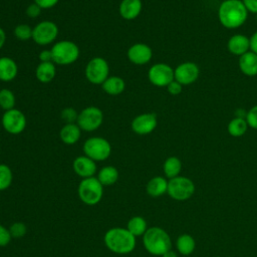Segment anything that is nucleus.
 Here are the masks:
<instances>
[{"label":"nucleus","instance_id":"39448f33","mask_svg":"<svg viewBox=\"0 0 257 257\" xmlns=\"http://www.w3.org/2000/svg\"><path fill=\"white\" fill-rule=\"evenodd\" d=\"M77 193L82 203L87 206H94L102 199L103 186L96 177L82 179L78 185Z\"/></svg>","mask_w":257,"mask_h":257},{"label":"nucleus","instance_id":"cd10ccee","mask_svg":"<svg viewBox=\"0 0 257 257\" xmlns=\"http://www.w3.org/2000/svg\"><path fill=\"white\" fill-rule=\"evenodd\" d=\"M126 229L135 236H143L148 230V223L146 219L142 216H134L132 217L126 224Z\"/></svg>","mask_w":257,"mask_h":257},{"label":"nucleus","instance_id":"2eb2a0df","mask_svg":"<svg viewBox=\"0 0 257 257\" xmlns=\"http://www.w3.org/2000/svg\"><path fill=\"white\" fill-rule=\"evenodd\" d=\"M127 59L136 65H144L151 61L153 57L152 48L146 43H135L127 49Z\"/></svg>","mask_w":257,"mask_h":257},{"label":"nucleus","instance_id":"7c9ffc66","mask_svg":"<svg viewBox=\"0 0 257 257\" xmlns=\"http://www.w3.org/2000/svg\"><path fill=\"white\" fill-rule=\"evenodd\" d=\"M13 181V173L9 166L0 164V191L7 190Z\"/></svg>","mask_w":257,"mask_h":257},{"label":"nucleus","instance_id":"ddd939ff","mask_svg":"<svg viewBox=\"0 0 257 257\" xmlns=\"http://www.w3.org/2000/svg\"><path fill=\"white\" fill-rule=\"evenodd\" d=\"M200 75L199 66L192 61H186L179 64L174 69L175 80L180 82L183 86L194 83Z\"/></svg>","mask_w":257,"mask_h":257},{"label":"nucleus","instance_id":"4468645a","mask_svg":"<svg viewBox=\"0 0 257 257\" xmlns=\"http://www.w3.org/2000/svg\"><path fill=\"white\" fill-rule=\"evenodd\" d=\"M158 125L157 115L153 112L141 113L132 120L131 127L133 132L140 136H146L155 131Z\"/></svg>","mask_w":257,"mask_h":257},{"label":"nucleus","instance_id":"aec40b11","mask_svg":"<svg viewBox=\"0 0 257 257\" xmlns=\"http://www.w3.org/2000/svg\"><path fill=\"white\" fill-rule=\"evenodd\" d=\"M238 65L243 74L247 76L257 75V54L250 50L239 56Z\"/></svg>","mask_w":257,"mask_h":257},{"label":"nucleus","instance_id":"f3484780","mask_svg":"<svg viewBox=\"0 0 257 257\" xmlns=\"http://www.w3.org/2000/svg\"><path fill=\"white\" fill-rule=\"evenodd\" d=\"M227 47L233 55L241 56L250 51V38L244 34H235L229 38Z\"/></svg>","mask_w":257,"mask_h":257},{"label":"nucleus","instance_id":"4c0bfd02","mask_svg":"<svg viewBox=\"0 0 257 257\" xmlns=\"http://www.w3.org/2000/svg\"><path fill=\"white\" fill-rule=\"evenodd\" d=\"M167 90H168V92L170 93V94H172V95H178V94H180L181 92H182V90H183V85L180 83V82H178L177 80H173L168 86H167Z\"/></svg>","mask_w":257,"mask_h":257},{"label":"nucleus","instance_id":"c756f323","mask_svg":"<svg viewBox=\"0 0 257 257\" xmlns=\"http://www.w3.org/2000/svg\"><path fill=\"white\" fill-rule=\"evenodd\" d=\"M16 103V97L14 92L9 88L0 89V107L6 111L14 108Z\"/></svg>","mask_w":257,"mask_h":257},{"label":"nucleus","instance_id":"473e14b6","mask_svg":"<svg viewBox=\"0 0 257 257\" xmlns=\"http://www.w3.org/2000/svg\"><path fill=\"white\" fill-rule=\"evenodd\" d=\"M12 238H22L27 233V227L23 222H14L9 227Z\"/></svg>","mask_w":257,"mask_h":257},{"label":"nucleus","instance_id":"9d476101","mask_svg":"<svg viewBox=\"0 0 257 257\" xmlns=\"http://www.w3.org/2000/svg\"><path fill=\"white\" fill-rule=\"evenodd\" d=\"M58 35V26L49 20L37 23L32 30V40L40 45H48L55 41Z\"/></svg>","mask_w":257,"mask_h":257},{"label":"nucleus","instance_id":"37998d69","mask_svg":"<svg viewBox=\"0 0 257 257\" xmlns=\"http://www.w3.org/2000/svg\"><path fill=\"white\" fill-rule=\"evenodd\" d=\"M6 42V33L5 31L0 27V49L4 46Z\"/></svg>","mask_w":257,"mask_h":257},{"label":"nucleus","instance_id":"2f4dec72","mask_svg":"<svg viewBox=\"0 0 257 257\" xmlns=\"http://www.w3.org/2000/svg\"><path fill=\"white\" fill-rule=\"evenodd\" d=\"M32 30L28 24H18L14 28V35L20 41H26L32 39Z\"/></svg>","mask_w":257,"mask_h":257},{"label":"nucleus","instance_id":"5701e85b","mask_svg":"<svg viewBox=\"0 0 257 257\" xmlns=\"http://www.w3.org/2000/svg\"><path fill=\"white\" fill-rule=\"evenodd\" d=\"M103 91L109 95H119L125 88V82L120 76H108L101 84Z\"/></svg>","mask_w":257,"mask_h":257},{"label":"nucleus","instance_id":"a878e982","mask_svg":"<svg viewBox=\"0 0 257 257\" xmlns=\"http://www.w3.org/2000/svg\"><path fill=\"white\" fill-rule=\"evenodd\" d=\"M177 251L185 256L192 254L196 248V241L190 234H182L176 240Z\"/></svg>","mask_w":257,"mask_h":257},{"label":"nucleus","instance_id":"b1692460","mask_svg":"<svg viewBox=\"0 0 257 257\" xmlns=\"http://www.w3.org/2000/svg\"><path fill=\"white\" fill-rule=\"evenodd\" d=\"M56 75L55 64L50 62H40L35 69V76L42 83L50 82Z\"/></svg>","mask_w":257,"mask_h":257},{"label":"nucleus","instance_id":"a19ab883","mask_svg":"<svg viewBox=\"0 0 257 257\" xmlns=\"http://www.w3.org/2000/svg\"><path fill=\"white\" fill-rule=\"evenodd\" d=\"M39 60L40 62H50L52 61V54L50 49H44L41 50L39 53Z\"/></svg>","mask_w":257,"mask_h":257},{"label":"nucleus","instance_id":"4be33fe9","mask_svg":"<svg viewBox=\"0 0 257 257\" xmlns=\"http://www.w3.org/2000/svg\"><path fill=\"white\" fill-rule=\"evenodd\" d=\"M146 191L151 197H161L168 191V180L161 176L153 177L147 183Z\"/></svg>","mask_w":257,"mask_h":257},{"label":"nucleus","instance_id":"6ab92c4d","mask_svg":"<svg viewBox=\"0 0 257 257\" xmlns=\"http://www.w3.org/2000/svg\"><path fill=\"white\" fill-rule=\"evenodd\" d=\"M18 74V65L15 60L9 56L0 57V80L11 81Z\"/></svg>","mask_w":257,"mask_h":257},{"label":"nucleus","instance_id":"a18cd8bd","mask_svg":"<svg viewBox=\"0 0 257 257\" xmlns=\"http://www.w3.org/2000/svg\"><path fill=\"white\" fill-rule=\"evenodd\" d=\"M256 21H257V14H256Z\"/></svg>","mask_w":257,"mask_h":257},{"label":"nucleus","instance_id":"58836bf2","mask_svg":"<svg viewBox=\"0 0 257 257\" xmlns=\"http://www.w3.org/2000/svg\"><path fill=\"white\" fill-rule=\"evenodd\" d=\"M58 2L59 0H34V3H36L42 9H50L54 7Z\"/></svg>","mask_w":257,"mask_h":257},{"label":"nucleus","instance_id":"dca6fc26","mask_svg":"<svg viewBox=\"0 0 257 257\" xmlns=\"http://www.w3.org/2000/svg\"><path fill=\"white\" fill-rule=\"evenodd\" d=\"M73 172L81 179L94 177L97 171L96 163L90 158L84 156H78L73 160L72 163Z\"/></svg>","mask_w":257,"mask_h":257},{"label":"nucleus","instance_id":"72a5a7b5","mask_svg":"<svg viewBox=\"0 0 257 257\" xmlns=\"http://www.w3.org/2000/svg\"><path fill=\"white\" fill-rule=\"evenodd\" d=\"M60 116L65 123H75L78 117V112L73 107H65L61 110Z\"/></svg>","mask_w":257,"mask_h":257},{"label":"nucleus","instance_id":"393cba45","mask_svg":"<svg viewBox=\"0 0 257 257\" xmlns=\"http://www.w3.org/2000/svg\"><path fill=\"white\" fill-rule=\"evenodd\" d=\"M96 178L103 187L112 186L118 180V171L113 166H104L98 171Z\"/></svg>","mask_w":257,"mask_h":257},{"label":"nucleus","instance_id":"ea45409f","mask_svg":"<svg viewBox=\"0 0 257 257\" xmlns=\"http://www.w3.org/2000/svg\"><path fill=\"white\" fill-rule=\"evenodd\" d=\"M248 12L257 14V0H242Z\"/></svg>","mask_w":257,"mask_h":257},{"label":"nucleus","instance_id":"6e6552de","mask_svg":"<svg viewBox=\"0 0 257 257\" xmlns=\"http://www.w3.org/2000/svg\"><path fill=\"white\" fill-rule=\"evenodd\" d=\"M85 77L92 84H102L109 76V66L107 61L99 56L91 58L85 66Z\"/></svg>","mask_w":257,"mask_h":257},{"label":"nucleus","instance_id":"c03bdc74","mask_svg":"<svg viewBox=\"0 0 257 257\" xmlns=\"http://www.w3.org/2000/svg\"><path fill=\"white\" fill-rule=\"evenodd\" d=\"M162 257H178V254H177V252L176 251H174V250H169V251H167L166 253H164L163 255H162Z\"/></svg>","mask_w":257,"mask_h":257},{"label":"nucleus","instance_id":"f257e3e1","mask_svg":"<svg viewBox=\"0 0 257 257\" xmlns=\"http://www.w3.org/2000/svg\"><path fill=\"white\" fill-rule=\"evenodd\" d=\"M248 13L242 0H224L218 8V19L225 28L235 29L246 22Z\"/></svg>","mask_w":257,"mask_h":257},{"label":"nucleus","instance_id":"a211bd4d","mask_svg":"<svg viewBox=\"0 0 257 257\" xmlns=\"http://www.w3.org/2000/svg\"><path fill=\"white\" fill-rule=\"evenodd\" d=\"M142 0H121L118 7V12L124 20H134L142 12Z\"/></svg>","mask_w":257,"mask_h":257},{"label":"nucleus","instance_id":"c85d7f7f","mask_svg":"<svg viewBox=\"0 0 257 257\" xmlns=\"http://www.w3.org/2000/svg\"><path fill=\"white\" fill-rule=\"evenodd\" d=\"M248 123L244 117H234L232 118L227 126L228 133L230 136L234 138H239L242 137L243 135L246 134L248 130Z\"/></svg>","mask_w":257,"mask_h":257},{"label":"nucleus","instance_id":"f03ea898","mask_svg":"<svg viewBox=\"0 0 257 257\" xmlns=\"http://www.w3.org/2000/svg\"><path fill=\"white\" fill-rule=\"evenodd\" d=\"M136 238L126 228L114 227L108 229L104 236L103 242L106 248L112 253L124 255L133 252L136 248Z\"/></svg>","mask_w":257,"mask_h":257},{"label":"nucleus","instance_id":"7ed1b4c3","mask_svg":"<svg viewBox=\"0 0 257 257\" xmlns=\"http://www.w3.org/2000/svg\"><path fill=\"white\" fill-rule=\"evenodd\" d=\"M145 249L152 255L162 256L172 249V240L166 230L161 227H150L143 235Z\"/></svg>","mask_w":257,"mask_h":257},{"label":"nucleus","instance_id":"0eeeda50","mask_svg":"<svg viewBox=\"0 0 257 257\" xmlns=\"http://www.w3.org/2000/svg\"><path fill=\"white\" fill-rule=\"evenodd\" d=\"M195 193L194 182L184 176H178L168 181L167 194L176 201L189 200Z\"/></svg>","mask_w":257,"mask_h":257},{"label":"nucleus","instance_id":"423d86ee","mask_svg":"<svg viewBox=\"0 0 257 257\" xmlns=\"http://www.w3.org/2000/svg\"><path fill=\"white\" fill-rule=\"evenodd\" d=\"M82 150L84 155L94 162L105 161L111 154V146L109 142L101 137L88 138L84 142Z\"/></svg>","mask_w":257,"mask_h":257},{"label":"nucleus","instance_id":"f704fd0d","mask_svg":"<svg viewBox=\"0 0 257 257\" xmlns=\"http://www.w3.org/2000/svg\"><path fill=\"white\" fill-rule=\"evenodd\" d=\"M247 123H248V126L251 127V128H254V130H257V104L252 106L248 111H247V114H246V117H245Z\"/></svg>","mask_w":257,"mask_h":257},{"label":"nucleus","instance_id":"c9c22d12","mask_svg":"<svg viewBox=\"0 0 257 257\" xmlns=\"http://www.w3.org/2000/svg\"><path fill=\"white\" fill-rule=\"evenodd\" d=\"M12 236L9 232V229L0 224V247H5L11 242Z\"/></svg>","mask_w":257,"mask_h":257},{"label":"nucleus","instance_id":"412c9836","mask_svg":"<svg viewBox=\"0 0 257 257\" xmlns=\"http://www.w3.org/2000/svg\"><path fill=\"white\" fill-rule=\"evenodd\" d=\"M81 136V128L75 123H65L59 132V138L65 145L71 146L76 144Z\"/></svg>","mask_w":257,"mask_h":257},{"label":"nucleus","instance_id":"e433bc0d","mask_svg":"<svg viewBox=\"0 0 257 257\" xmlns=\"http://www.w3.org/2000/svg\"><path fill=\"white\" fill-rule=\"evenodd\" d=\"M41 10H42V8L40 6H38L36 3L33 2V3H31L30 5L27 6V8L25 10V13L30 18H36L41 14Z\"/></svg>","mask_w":257,"mask_h":257},{"label":"nucleus","instance_id":"f8f14e48","mask_svg":"<svg viewBox=\"0 0 257 257\" xmlns=\"http://www.w3.org/2000/svg\"><path fill=\"white\" fill-rule=\"evenodd\" d=\"M150 82L158 87H167L174 79V69L167 63H155L148 71Z\"/></svg>","mask_w":257,"mask_h":257},{"label":"nucleus","instance_id":"79ce46f5","mask_svg":"<svg viewBox=\"0 0 257 257\" xmlns=\"http://www.w3.org/2000/svg\"><path fill=\"white\" fill-rule=\"evenodd\" d=\"M250 50L257 54V31L254 32L250 37Z\"/></svg>","mask_w":257,"mask_h":257},{"label":"nucleus","instance_id":"20e7f679","mask_svg":"<svg viewBox=\"0 0 257 257\" xmlns=\"http://www.w3.org/2000/svg\"><path fill=\"white\" fill-rule=\"evenodd\" d=\"M52 62L59 65H69L74 63L80 54L78 45L70 40H60L51 47Z\"/></svg>","mask_w":257,"mask_h":257},{"label":"nucleus","instance_id":"1a4fd4ad","mask_svg":"<svg viewBox=\"0 0 257 257\" xmlns=\"http://www.w3.org/2000/svg\"><path fill=\"white\" fill-rule=\"evenodd\" d=\"M103 121V112L97 106H87L78 112L76 123L84 132L96 131Z\"/></svg>","mask_w":257,"mask_h":257},{"label":"nucleus","instance_id":"9b49d317","mask_svg":"<svg viewBox=\"0 0 257 257\" xmlns=\"http://www.w3.org/2000/svg\"><path fill=\"white\" fill-rule=\"evenodd\" d=\"M1 123L3 128L8 134L16 136L23 133V131L26 128L27 119L21 110L14 107L4 111L1 118Z\"/></svg>","mask_w":257,"mask_h":257},{"label":"nucleus","instance_id":"bb28decb","mask_svg":"<svg viewBox=\"0 0 257 257\" xmlns=\"http://www.w3.org/2000/svg\"><path fill=\"white\" fill-rule=\"evenodd\" d=\"M181 170H182V162L179 158L172 156L165 160L163 165V171L166 178H168L169 180L180 176Z\"/></svg>","mask_w":257,"mask_h":257}]
</instances>
